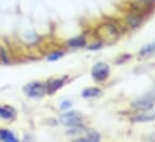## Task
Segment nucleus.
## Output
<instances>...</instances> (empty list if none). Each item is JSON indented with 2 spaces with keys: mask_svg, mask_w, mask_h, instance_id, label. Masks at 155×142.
<instances>
[{
  "mask_svg": "<svg viewBox=\"0 0 155 142\" xmlns=\"http://www.w3.org/2000/svg\"><path fill=\"white\" fill-rule=\"evenodd\" d=\"M81 129H82V128H81V127L78 125V128H77L78 133H82V131H79ZM69 134H70V135H74V134H76V130H71V131H69Z\"/></svg>",
  "mask_w": 155,
  "mask_h": 142,
  "instance_id": "nucleus-17",
  "label": "nucleus"
},
{
  "mask_svg": "<svg viewBox=\"0 0 155 142\" xmlns=\"http://www.w3.org/2000/svg\"><path fill=\"white\" fill-rule=\"evenodd\" d=\"M108 72H110V69H108V67L106 65L99 63L93 69V76H94V79L101 81V80H105L108 76Z\"/></svg>",
  "mask_w": 155,
  "mask_h": 142,
  "instance_id": "nucleus-5",
  "label": "nucleus"
},
{
  "mask_svg": "<svg viewBox=\"0 0 155 142\" xmlns=\"http://www.w3.org/2000/svg\"><path fill=\"white\" fill-rule=\"evenodd\" d=\"M0 141L16 142V141H17V139H16V136H15V135H13L11 131L1 129V130H0Z\"/></svg>",
  "mask_w": 155,
  "mask_h": 142,
  "instance_id": "nucleus-10",
  "label": "nucleus"
},
{
  "mask_svg": "<svg viewBox=\"0 0 155 142\" xmlns=\"http://www.w3.org/2000/svg\"><path fill=\"white\" fill-rule=\"evenodd\" d=\"M82 118L83 117L79 112L70 111V112H65L60 116V122L69 127H78V125H81Z\"/></svg>",
  "mask_w": 155,
  "mask_h": 142,
  "instance_id": "nucleus-2",
  "label": "nucleus"
},
{
  "mask_svg": "<svg viewBox=\"0 0 155 142\" xmlns=\"http://www.w3.org/2000/svg\"><path fill=\"white\" fill-rule=\"evenodd\" d=\"M63 54H64V53H61V51H59V53H54V54H52V55L48 56V60H49V61L58 60V59H60V57L63 56Z\"/></svg>",
  "mask_w": 155,
  "mask_h": 142,
  "instance_id": "nucleus-14",
  "label": "nucleus"
},
{
  "mask_svg": "<svg viewBox=\"0 0 155 142\" xmlns=\"http://www.w3.org/2000/svg\"><path fill=\"white\" fill-rule=\"evenodd\" d=\"M153 51H155V43H154V44H150V45H149V47H147L146 49H143L141 54L147 55V54H152Z\"/></svg>",
  "mask_w": 155,
  "mask_h": 142,
  "instance_id": "nucleus-13",
  "label": "nucleus"
},
{
  "mask_svg": "<svg viewBox=\"0 0 155 142\" xmlns=\"http://www.w3.org/2000/svg\"><path fill=\"white\" fill-rule=\"evenodd\" d=\"M119 31L112 23L102 24L95 30V35L102 44H113L119 37Z\"/></svg>",
  "mask_w": 155,
  "mask_h": 142,
  "instance_id": "nucleus-1",
  "label": "nucleus"
},
{
  "mask_svg": "<svg viewBox=\"0 0 155 142\" xmlns=\"http://www.w3.org/2000/svg\"><path fill=\"white\" fill-rule=\"evenodd\" d=\"M142 19H143V17H142V14L138 13V12H132V13H130V14L126 17V22H127V24H129L131 28H137V26L142 23Z\"/></svg>",
  "mask_w": 155,
  "mask_h": 142,
  "instance_id": "nucleus-6",
  "label": "nucleus"
},
{
  "mask_svg": "<svg viewBox=\"0 0 155 142\" xmlns=\"http://www.w3.org/2000/svg\"><path fill=\"white\" fill-rule=\"evenodd\" d=\"M24 92L29 97L38 98V97L43 96L47 92V86L42 82H31V84H29L24 87Z\"/></svg>",
  "mask_w": 155,
  "mask_h": 142,
  "instance_id": "nucleus-3",
  "label": "nucleus"
},
{
  "mask_svg": "<svg viewBox=\"0 0 155 142\" xmlns=\"http://www.w3.org/2000/svg\"><path fill=\"white\" fill-rule=\"evenodd\" d=\"M155 118V112L153 111H149V112H144V113H141L138 116H135L132 118L134 122H150Z\"/></svg>",
  "mask_w": 155,
  "mask_h": 142,
  "instance_id": "nucleus-7",
  "label": "nucleus"
},
{
  "mask_svg": "<svg viewBox=\"0 0 155 142\" xmlns=\"http://www.w3.org/2000/svg\"><path fill=\"white\" fill-rule=\"evenodd\" d=\"M15 116H16V112L11 107H0V117H2L5 119H13Z\"/></svg>",
  "mask_w": 155,
  "mask_h": 142,
  "instance_id": "nucleus-9",
  "label": "nucleus"
},
{
  "mask_svg": "<svg viewBox=\"0 0 155 142\" xmlns=\"http://www.w3.org/2000/svg\"><path fill=\"white\" fill-rule=\"evenodd\" d=\"M64 81H65V79H57V80H53L52 82H49L47 85V93H49V94L54 93L58 88H60L64 85Z\"/></svg>",
  "mask_w": 155,
  "mask_h": 142,
  "instance_id": "nucleus-8",
  "label": "nucleus"
},
{
  "mask_svg": "<svg viewBox=\"0 0 155 142\" xmlns=\"http://www.w3.org/2000/svg\"><path fill=\"white\" fill-rule=\"evenodd\" d=\"M154 102H155V97H153V96H147V97H144V98L135 102L132 104V106L135 107V109H137V110H142L143 111V110L150 109V107L154 105Z\"/></svg>",
  "mask_w": 155,
  "mask_h": 142,
  "instance_id": "nucleus-4",
  "label": "nucleus"
},
{
  "mask_svg": "<svg viewBox=\"0 0 155 142\" xmlns=\"http://www.w3.org/2000/svg\"><path fill=\"white\" fill-rule=\"evenodd\" d=\"M100 93H101V90H100V88L90 87V88L84 90L83 93H82V96H83L84 98H90V97H95V96H97V94H100Z\"/></svg>",
  "mask_w": 155,
  "mask_h": 142,
  "instance_id": "nucleus-11",
  "label": "nucleus"
},
{
  "mask_svg": "<svg viewBox=\"0 0 155 142\" xmlns=\"http://www.w3.org/2000/svg\"><path fill=\"white\" fill-rule=\"evenodd\" d=\"M0 56H1V59L5 61V62H7L8 61V59H7V54H6V51L0 47Z\"/></svg>",
  "mask_w": 155,
  "mask_h": 142,
  "instance_id": "nucleus-15",
  "label": "nucleus"
},
{
  "mask_svg": "<svg viewBox=\"0 0 155 142\" xmlns=\"http://www.w3.org/2000/svg\"><path fill=\"white\" fill-rule=\"evenodd\" d=\"M141 1H142L143 4H146V5H152L155 0H141Z\"/></svg>",
  "mask_w": 155,
  "mask_h": 142,
  "instance_id": "nucleus-16",
  "label": "nucleus"
},
{
  "mask_svg": "<svg viewBox=\"0 0 155 142\" xmlns=\"http://www.w3.org/2000/svg\"><path fill=\"white\" fill-rule=\"evenodd\" d=\"M85 44V41L83 37H76V38H72L69 41V45L71 48H76V47H83Z\"/></svg>",
  "mask_w": 155,
  "mask_h": 142,
  "instance_id": "nucleus-12",
  "label": "nucleus"
}]
</instances>
